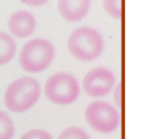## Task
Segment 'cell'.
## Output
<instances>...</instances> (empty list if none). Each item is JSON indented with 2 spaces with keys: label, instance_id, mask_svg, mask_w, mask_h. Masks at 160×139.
<instances>
[{
  "label": "cell",
  "instance_id": "1",
  "mask_svg": "<svg viewBox=\"0 0 160 139\" xmlns=\"http://www.w3.org/2000/svg\"><path fill=\"white\" fill-rule=\"evenodd\" d=\"M105 41L100 33L89 26H81L71 33L68 49L76 60L91 62L102 53Z\"/></svg>",
  "mask_w": 160,
  "mask_h": 139
},
{
  "label": "cell",
  "instance_id": "2",
  "mask_svg": "<svg viewBox=\"0 0 160 139\" xmlns=\"http://www.w3.org/2000/svg\"><path fill=\"white\" fill-rule=\"evenodd\" d=\"M39 96V83L33 77H21L6 89L4 104L11 112L23 113L37 102Z\"/></svg>",
  "mask_w": 160,
  "mask_h": 139
},
{
  "label": "cell",
  "instance_id": "3",
  "mask_svg": "<svg viewBox=\"0 0 160 139\" xmlns=\"http://www.w3.org/2000/svg\"><path fill=\"white\" fill-rule=\"evenodd\" d=\"M55 58V47L49 40L35 38L28 41L20 52V65L26 72L39 73L46 70Z\"/></svg>",
  "mask_w": 160,
  "mask_h": 139
},
{
  "label": "cell",
  "instance_id": "4",
  "mask_svg": "<svg viewBox=\"0 0 160 139\" xmlns=\"http://www.w3.org/2000/svg\"><path fill=\"white\" fill-rule=\"evenodd\" d=\"M81 93L80 84L75 76L67 72H59L47 79L45 96L55 104L68 105L76 101Z\"/></svg>",
  "mask_w": 160,
  "mask_h": 139
},
{
  "label": "cell",
  "instance_id": "5",
  "mask_svg": "<svg viewBox=\"0 0 160 139\" xmlns=\"http://www.w3.org/2000/svg\"><path fill=\"white\" fill-rule=\"evenodd\" d=\"M85 120L97 133L111 134L121 125V115L113 104L97 100L91 102L85 109Z\"/></svg>",
  "mask_w": 160,
  "mask_h": 139
},
{
  "label": "cell",
  "instance_id": "6",
  "mask_svg": "<svg viewBox=\"0 0 160 139\" xmlns=\"http://www.w3.org/2000/svg\"><path fill=\"white\" fill-rule=\"evenodd\" d=\"M84 93L91 98H102L111 93L116 85V75L107 68H95L83 78Z\"/></svg>",
  "mask_w": 160,
  "mask_h": 139
},
{
  "label": "cell",
  "instance_id": "7",
  "mask_svg": "<svg viewBox=\"0 0 160 139\" xmlns=\"http://www.w3.org/2000/svg\"><path fill=\"white\" fill-rule=\"evenodd\" d=\"M36 24V19L32 13L25 10H20L12 13L9 17L8 27L13 36L18 38H26L34 33Z\"/></svg>",
  "mask_w": 160,
  "mask_h": 139
},
{
  "label": "cell",
  "instance_id": "8",
  "mask_svg": "<svg viewBox=\"0 0 160 139\" xmlns=\"http://www.w3.org/2000/svg\"><path fill=\"white\" fill-rule=\"evenodd\" d=\"M92 0H58L60 15L69 22H78L89 12Z\"/></svg>",
  "mask_w": 160,
  "mask_h": 139
},
{
  "label": "cell",
  "instance_id": "9",
  "mask_svg": "<svg viewBox=\"0 0 160 139\" xmlns=\"http://www.w3.org/2000/svg\"><path fill=\"white\" fill-rule=\"evenodd\" d=\"M17 45L13 38L7 33L0 32V65L7 64L13 59Z\"/></svg>",
  "mask_w": 160,
  "mask_h": 139
},
{
  "label": "cell",
  "instance_id": "10",
  "mask_svg": "<svg viewBox=\"0 0 160 139\" xmlns=\"http://www.w3.org/2000/svg\"><path fill=\"white\" fill-rule=\"evenodd\" d=\"M14 135V125L10 116L0 111V139H12Z\"/></svg>",
  "mask_w": 160,
  "mask_h": 139
},
{
  "label": "cell",
  "instance_id": "11",
  "mask_svg": "<svg viewBox=\"0 0 160 139\" xmlns=\"http://www.w3.org/2000/svg\"><path fill=\"white\" fill-rule=\"evenodd\" d=\"M103 9L113 19L120 20L122 17V0H103Z\"/></svg>",
  "mask_w": 160,
  "mask_h": 139
},
{
  "label": "cell",
  "instance_id": "12",
  "mask_svg": "<svg viewBox=\"0 0 160 139\" xmlns=\"http://www.w3.org/2000/svg\"><path fill=\"white\" fill-rule=\"evenodd\" d=\"M58 139H91L84 129L78 126H71L62 131Z\"/></svg>",
  "mask_w": 160,
  "mask_h": 139
},
{
  "label": "cell",
  "instance_id": "13",
  "mask_svg": "<svg viewBox=\"0 0 160 139\" xmlns=\"http://www.w3.org/2000/svg\"><path fill=\"white\" fill-rule=\"evenodd\" d=\"M20 139H52L51 135L42 129H32L24 134Z\"/></svg>",
  "mask_w": 160,
  "mask_h": 139
},
{
  "label": "cell",
  "instance_id": "14",
  "mask_svg": "<svg viewBox=\"0 0 160 139\" xmlns=\"http://www.w3.org/2000/svg\"><path fill=\"white\" fill-rule=\"evenodd\" d=\"M114 101H116V104L118 107H121V104H122V87H121V85H118L116 87V90H114Z\"/></svg>",
  "mask_w": 160,
  "mask_h": 139
},
{
  "label": "cell",
  "instance_id": "15",
  "mask_svg": "<svg viewBox=\"0 0 160 139\" xmlns=\"http://www.w3.org/2000/svg\"><path fill=\"white\" fill-rule=\"evenodd\" d=\"M24 4L26 6H30V7H39L42 6V4L46 3L48 0H21Z\"/></svg>",
  "mask_w": 160,
  "mask_h": 139
}]
</instances>
